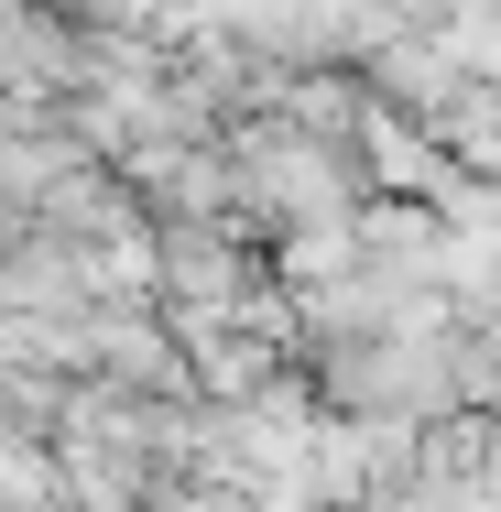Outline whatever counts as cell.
<instances>
[{"label":"cell","instance_id":"6da1fadb","mask_svg":"<svg viewBox=\"0 0 501 512\" xmlns=\"http://www.w3.org/2000/svg\"><path fill=\"white\" fill-rule=\"evenodd\" d=\"M66 22H99V33H120V22H153L164 0H55Z\"/></svg>","mask_w":501,"mask_h":512}]
</instances>
